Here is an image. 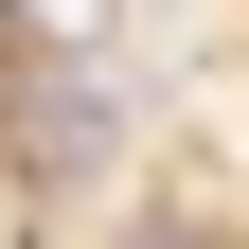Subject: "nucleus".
<instances>
[{"label":"nucleus","mask_w":249,"mask_h":249,"mask_svg":"<svg viewBox=\"0 0 249 249\" xmlns=\"http://www.w3.org/2000/svg\"><path fill=\"white\" fill-rule=\"evenodd\" d=\"M18 142H36V178H71V160H107V89H89V71H53L36 107H18Z\"/></svg>","instance_id":"1"}]
</instances>
